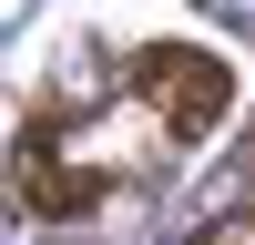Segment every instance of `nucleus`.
Returning a JSON list of instances; mask_svg holds the SVG:
<instances>
[{"instance_id": "7ed1b4c3", "label": "nucleus", "mask_w": 255, "mask_h": 245, "mask_svg": "<svg viewBox=\"0 0 255 245\" xmlns=\"http://www.w3.org/2000/svg\"><path fill=\"white\" fill-rule=\"evenodd\" d=\"M194 245H255V204H235V215H215Z\"/></svg>"}, {"instance_id": "f03ea898", "label": "nucleus", "mask_w": 255, "mask_h": 245, "mask_svg": "<svg viewBox=\"0 0 255 245\" xmlns=\"http://www.w3.org/2000/svg\"><path fill=\"white\" fill-rule=\"evenodd\" d=\"M10 194L31 204L41 225H82L102 204V174H82V163H61V133L51 122H31V133L10 143Z\"/></svg>"}, {"instance_id": "f257e3e1", "label": "nucleus", "mask_w": 255, "mask_h": 245, "mask_svg": "<svg viewBox=\"0 0 255 245\" xmlns=\"http://www.w3.org/2000/svg\"><path fill=\"white\" fill-rule=\"evenodd\" d=\"M123 82L163 113V133H174V143H204L225 113H235V61L204 51V41H143Z\"/></svg>"}]
</instances>
